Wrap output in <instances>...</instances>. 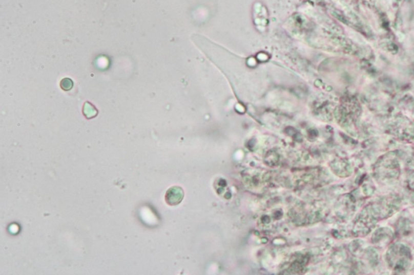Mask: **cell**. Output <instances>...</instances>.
I'll list each match as a JSON object with an SVG mask.
<instances>
[{"instance_id": "1", "label": "cell", "mask_w": 414, "mask_h": 275, "mask_svg": "<svg viewBox=\"0 0 414 275\" xmlns=\"http://www.w3.org/2000/svg\"><path fill=\"white\" fill-rule=\"evenodd\" d=\"M183 198V191L178 187H173L168 190L165 195V200L171 206L178 204Z\"/></svg>"}, {"instance_id": "2", "label": "cell", "mask_w": 414, "mask_h": 275, "mask_svg": "<svg viewBox=\"0 0 414 275\" xmlns=\"http://www.w3.org/2000/svg\"><path fill=\"white\" fill-rule=\"evenodd\" d=\"M84 114L88 119L93 118L97 114V111L92 104L90 105L89 103H87L84 107Z\"/></svg>"}]
</instances>
